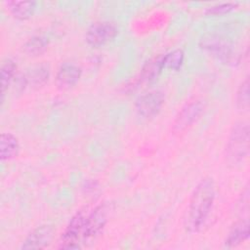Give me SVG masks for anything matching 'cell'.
Returning <instances> with one entry per match:
<instances>
[{
	"label": "cell",
	"mask_w": 250,
	"mask_h": 250,
	"mask_svg": "<svg viewBox=\"0 0 250 250\" xmlns=\"http://www.w3.org/2000/svg\"><path fill=\"white\" fill-rule=\"evenodd\" d=\"M249 237V222L247 219H242L235 223L227 235L224 245L226 248H234Z\"/></svg>",
	"instance_id": "7c38bea8"
},
{
	"label": "cell",
	"mask_w": 250,
	"mask_h": 250,
	"mask_svg": "<svg viewBox=\"0 0 250 250\" xmlns=\"http://www.w3.org/2000/svg\"><path fill=\"white\" fill-rule=\"evenodd\" d=\"M20 151V143L18 138L10 133L4 132L0 136V158L2 161L15 158Z\"/></svg>",
	"instance_id": "5bb4252c"
},
{
	"label": "cell",
	"mask_w": 250,
	"mask_h": 250,
	"mask_svg": "<svg viewBox=\"0 0 250 250\" xmlns=\"http://www.w3.org/2000/svg\"><path fill=\"white\" fill-rule=\"evenodd\" d=\"M204 108L205 104L201 99L193 98L187 102L175 116L172 124L173 134H183L189 129L200 118Z\"/></svg>",
	"instance_id": "277c9868"
},
{
	"label": "cell",
	"mask_w": 250,
	"mask_h": 250,
	"mask_svg": "<svg viewBox=\"0 0 250 250\" xmlns=\"http://www.w3.org/2000/svg\"><path fill=\"white\" fill-rule=\"evenodd\" d=\"M1 95L2 99L5 95V92L8 90L9 86L13 82L16 70H17V64L12 59H6L2 64H1Z\"/></svg>",
	"instance_id": "2e32d148"
},
{
	"label": "cell",
	"mask_w": 250,
	"mask_h": 250,
	"mask_svg": "<svg viewBox=\"0 0 250 250\" xmlns=\"http://www.w3.org/2000/svg\"><path fill=\"white\" fill-rule=\"evenodd\" d=\"M48 46V39L42 35H35L29 38L23 45V51L28 56H38L42 54Z\"/></svg>",
	"instance_id": "e0dca14e"
},
{
	"label": "cell",
	"mask_w": 250,
	"mask_h": 250,
	"mask_svg": "<svg viewBox=\"0 0 250 250\" xmlns=\"http://www.w3.org/2000/svg\"><path fill=\"white\" fill-rule=\"evenodd\" d=\"M200 48L224 63L236 62V53L231 42L217 34H207L200 40Z\"/></svg>",
	"instance_id": "3957f363"
},
{
	"label": "cell",
	"mask_w": 250,
	"mask_h": 250,
	"mask_svg": "<svg viewBox=\"0 0 250 250\" xmlns=\"http://www.w3.org/2000/svg\"><path fill=\"white\" fill-rule=\"evenodd\" d=\"M54 229L49 225L35 228L28 233L21 246V249H44L48 247L53 239Z\"/></svg>",
	"instance_id": "30bf717a"
},
{
	"label": "cell",
	"mask_w": 250,
	"mask_h": 250,
	"mask_svg": "<svg viewBox=\"0 0 250 250\" xmlns=\"http://www.w3.org/2000/svg\"><path fill=\"white\" fill-rule=\"evenodd\" d=\"M4 4L10 15L19 21L30 19L36 9L34 1H6Z\"/></svg>",
	"instance_id": "4fadbf2b"
},
{
	"label": "cell",
	"mask_w": 250,
	"mask_h": 250,
	"mask_svg": "<svg viewBox=\"0 0 250 250\" xmlns=\"http://www.w3.org/2000/svg\"><path fill=\"white\" fill-rule=\"evenodd\" d=\"M87 208L78 210L68 222L66 228L61 236L60 248L62 249H77L80 248V243L83 241L86 218L88 215Z\"/></svg>",
	"instance_id": "5b68a950"
},
{
	"label": "cell",
	"mask_w": 250,
	"mask_h": 250,
	"mask_svg": "<svg viewBox=\"0 0 250 250\" xmlns=\"http://www.w3.org/2000/svg\"><path fill=\"white\" fill-rule=\"evenodd\" d=\"M238 6L237 2H224L215 4L211 7H208L205 11V15L207 16H222L225 14H228L234 9H236Z\"/></svg>",
	"instance_id": "ffe728a7"
},
{
	"label": "cell",
	"mask_w": 250,
	"mask_h": 250,
	"mask_svg": "<svg viewBox=\"0 0 250 250\" xmlns=\"http://www.w3.org/2000/svg\"><path fill=\"white\" fill-rule=\"evenodd\" d=\"M235 105L239 111H247L249 108V78L246 77L239 85L236 96Z\"/></svg>",
	"instance_id": "ac0fdd59"
},
{
	"label": "cell",
	"mask_w": 250,
	"mask_h": 250,
	"mask_svg": "<svg viewBox=\"0 0 250 250\" xmlns=\"http://www.w3.org/2000/svg\"><path fill=\"white\" fill-rule=\"evenodd\" d=\"M163 69V55H158L145 63L141 71V80L151 82L159 76Z\"/></svg>",
	"instance_id": "9a60e30c"
},
{
	"label": "cell",
	"mask_w": 250,
	"mask_h": 250,
	"mask_svg": "<svg viewBox=\"0 0 250 250\" xmlns=\"http://www.w3.org/2000/svg\"><path fill=\"white\" fill-rule=\"evenodd\" d=\"M50 68L47 64L41 63L32 66L26 72L19 77V87L21 90L25 88L39 89L43 87L49 80Z\"/></svg>",
	"instance_id": "9c48e42d"
},
{
	"label": "cell",
	"mask_w": 250,
	"mask_h": 250,
	"mask_svg": "<svg viewBox=\"0 0 250 250\" xmlns=\"http://www.w3.org/2000/svg\"><path fill=\"white\" fill-rule=\"evenodd\" d=\"M216 197V185L212 178L205 177L195 186L188 207L185 228L190 233L199 232L204 227Z\"/></svg>",
	"instance_id": "6da1fadb"
},
{
	"label": "cell",
	"mask_w": 250,
	"mask_h": 250,
	"mask_svg": "<svg viewBox=\"0 0 250 250\" xmlns=\"http://www.w3.org/2000/svg\"><path fill=\"white\" fill-rule=\"evenodd\" d=\"M185 59V53L182 49H175L169 53L163 55L164 68L179 70L183 65Z\"/></svg>",
	"instance_id": "d6986e66"
},
{
	"label": "cell",
	"mask_w": 250,
	"mask_h": 250,
	"mask_svg": "<svg viewBox=\"0 0 250 250\" xmlns=\"http://www.w3.org/2000/svg\"><path fill=\"white\" fill-rule=\"evenodd\" d=\"M108 213V205L104 202L98 204L95 208L88 212L83 235L84 242L95 239L101 234L107 223Z\"/></svg>",
	"instance_id": "8992f818"
},
{
	"label": "cell",
	"mask_w": 250,
	"mask_h": 250,
	"mask_svg": "<svg viewBox=\"0 0 250 250\" xmlns=\"http://www.w3.org/2000/svg\"><path fill=\"white\" fill-rule=\"evenodd\" d=\"M164 94L159 90L149 91L140 96L135 103L137 113L145 118H151L158 114L164 104Z\"/></svg>",
	"instance_id": "ba28073f"
},
{
	"label": "cell",
	"mask_w": 250,
	"mask_h": 250,
	"mask_svg": "<svg viewBox=\"0 0 250 250\" xmlns=\"http://www.w3.org/2000/svg\"><path fill=\"white\" fill-rule=\"evenodd\" d=\"M82 69L74 62H63L56 74V85L61 90H68L74 87L80 80Z\"/></svg>",
	"instance_id": "8fae6325"
},
{
	"label": "cell",
	"mask_w": 250,
	"mask_h": 250,
	"mask_svg": "<svg viewBox=\"0 0 250 250\" xmlns=\"http://www.w3.org/2000/svg\"><path fill=\"white\" fill-rule=\"evenodd\" d=\"M118 33V29L113 22L100 21L93 22L85 34L86 42L92 47H101L112 41Z\"/></svg>",
	"instance_id": "52a82bcc"
},
{
	"label": "cell",
	"mask_w": 250,
	"mask_h": 250,
	"mask_svg": "<svg viewBox=\"0 0 250 250\" xmlns=\"http://www.w3.org/2000/svg\"><path fill=\"white\" fill-rule=\"evenodd\" d=\"M249 151V125L246 121L236 122L229 135L225 147V160L230 166L240 164Z\"/></svg>",
	"instance_id": "7a4b0ae2"
}]
</instances>
